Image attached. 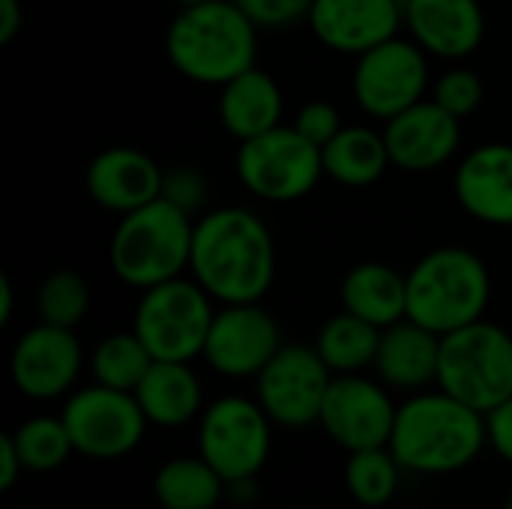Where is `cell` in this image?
Segmentation results:
<instances>
[{"mask_svg": "<svg viewBox=\"0 0 512 509\" xmlns=\"http://www.w3.org/2000/svg\"><path fill=\"white\" fill-rule=\"evenodd\" d=\"M189 273L219 306L261 303L276 279L270 228L246 207H219L198 216Z\"/></svg>", "mask_w": 512, "mask_h": 509, "instance_id": "6da1fadb", "label": "cell"}, {"mask_svg": "<svg viewBox=\"0 0 512 509\" xmlns=\"http://www.w3.org/2000/svg\"><path fill=\"white\" fill-rule=\"evenodd\" d=\"M387 447L405 474L450 477L471 468L483 450H489L486 414L474 411L441 387H429L411 393L399 405Z\"/></svg>", "mask_w": 512, "mask_h": 509, "instance_id": "7a4b0ae2", "label": "cell"}, {"mask_svg": "<svg viewBox=\"0 0 512 509\" xmlns=\"http://www.w3.org/2000/svg\"><path fill=\"white\" fill-rule=\"evenodd\" d=\"M258 30L234 0L183 6L168 24L165 54L183 78L222 87L255 66Z\"/></svg>", "mask_w": 512, "mask_h": 509, "instance_id": "3957f363", "label": "cell"}, {"mask_svg": "<svg viewBox=\"0 0 512 509\" xmlns=\"http://www.w3.org/2000/svg\"><path fill=\"white\" fill-rule=\"evenodd\" d=\"M489 300V267L465 246H438L408 270V318L438 336L486 318Z\"/></svg>", "mask_w": 512, "mask_h": 509, "instance_id": "277c9868", "label": "cell"}, {"mask_svg": "<svg viewBox=\"0 0 512 509\" xmlns=\"http://www.w3.org/2000/svg\"><path fill=\"white\" fill-rule=\"evenodd\" d=\"M195 222L165 198H156L114 225L108 243L111 273L138 291L177 279L189 270Z\"/></svg>", "mask_w": 512, "mask_h": 509, "instance_id": "5b68a950", "label": "cell"}, {"mask_svg": "<svg viewBox=\"0 0 512 509\" xmlns=\"http://www.w3.org/2000/svg\"><path fill=\"white\" fill-rule=\"evenodd\" d=\"M438 387L480 414L512 396V333L486 318L441 336Z\"/></svg>", "mask_w": 512, "mask_h": 509, "instance_id": "8992f818", "label": "cell"}, {"mask_svg": "<svg viewBox=\"0 0 512 509\" xmlns=\"http://www.w3.org/2000/svg\"><path fill=\"white\" fill-rule=\"evenodd\" d=\"M213 315L216 300L195 279L177 276L141 291L132 330L147 345L153 360L192 363L204 354Z\"/></svg>", "mask_w": 512, "mask_h": 509, "instance_id": "52a82bcc", "label": "cell"}, {"mask_svg": "<svg viewBox=\"0 0 512 509\" xmlns=\"http://www.w3.org/2000/svg\"><path fill=\"white\" fill-rule=\"evenodd\" d=\"M273 420L258 399L228 393L198 417V456H204L225 483L258 477L273 453Z\"/></svg>", "mask_w": 512, "mask_h": 509, "instance_id": "ba28073f", "label": "cell"}, {"mask_svg": "<svg viewBox=\"0 0 512 509\" xmlns=\"http://www.w3.org/2000/svg\"><path fill=\"white\" fill-rule=\"evenodd\" d=\"M60 417L69 429L78 456L93 462H117L132 456L150 423L135 399V393L90 384L66 396Z\"/></svg>", "mask_w": 512, "mask_h": 509, "instance_id": "9c48e42d", "label": "cell"}, {"mask_svg": "<svg viewBox=\"0 0 512 509\" xmlns=\"http://www.w3.org/2000/svg\"><path fill=\"white\" fill-rule=\"evenodd\" d=\"M237 177L261 201L291 204L306 198L324 177L321 147L294 126H276L258 138L240 141Z\"/></svg>", "mask_w": 512, "mask_h": 509, "instance_id": "30bf717a", "label": "cell"}, {"mask_svg": "<svg viewBox=\"0 0 512 509\" xmlns=\"http://www.w3.org/2000/svg\"><path fill=\"white\" fill-rule=\"evenodd\" d=\"M429 90V54L414 42L393 36L360 54L351 75V93L375 120H393L423 102Z\"/></svg>", "mask_w": 512, "mask_h": 509, "instance_id": "8fae6325", "label": "cell"}, {"mask_svg": "<svg viewBox=\"0 0 512 509\" xmlns=\"http://www.w3.org/2000/svg\"><path fill=\"white\" fill-rule=\"evenodd\" d=\"M333 372L315 351V345H282L276 357L255 378V399L279 429H309L318 426L324 396L330 390Z\"/></svg>", "mask_w": 512, "mask_h": 509, "instance_id": "7c38bea8", "label": "cell"}, {"mask_svg": "<svg viewBox=\"0 0 512 509\" xmlns=\"http://www.w3.org/2000/svg\"><path fill=\"white\" fill-rule=\"evenodd\" d=\"M399 405L384 381L357 375H333L321 405L318 426L345 453L387 447Z\"/></svg>", "mask_w": 512, "mask_h": 509, "instance_id": "4fadbf2b", "label": "cell"}, {"mask_svg": "<svg viewBox=\"0 0 512 509\" xmlns=\"http://www.w3.org/2000/svg\"><path fill=\"white\" fill-rule=\"evenodd\" d=\"M84 369V348L69 327L39 321L24 330L9 354L12 387L30 402L66 399Z\"/></svg>", "mask_w": 512, "mask_h": 509, "instance_id": "5bb4252c", "label": "cell"}, {"mask_svg": "<svg viewBox=\"0 0 512 509\" xmlns=\"http://www.w3.org/2000/svg\"><path fill=\"white\" fill-rule=\"evenodd\" d=\"M282 330L261 303L219 306L204 342V363L231 381L258 378L282 348Z\"/></svg>", "mask_w": 512, "mask_h": 509, "instance_id": "9a60e30c", "label": "cell"}, {"mask_svg": "<svg viewBox=\"0 0 512 509\" xmlns=\"http://www.w3.org/2000/svg\"><path fill=\"white\" fill-rule=\"evenodd\" d=\"M306 21L324 48L360 57L399 36L405 6L402 0H315Z\"/></svg>", "mask_w": 512, "mask_h": 509, "instance_id": "2e32d148", "label": "cell"}, {"mask_svg": "<svg viewBox=\"0 0 512 509\" xmlns=\"http://www.w3.org/2000/svg\"><path fill=\"white\" fill-rule=\"evenodd\" d=\"M390 162L411 174L447 165L462 144V123L435 99H423L384 123Z\"/></svg>", "mask_w": 512, "mask_h": 509, "instance_id": "e0dca14e", "label": "cell"}, {"mask_svg": "<svg viewBox=\"0 0 512 509\" xmlns=\"http://www.w3.org/2000/svg\"><path fill=\"white\" fill-rule=\"evenodd\" d=\"M411 39L441 60H465L486 39L480 0H402Z\"/></svg>", "mask_w": 512, "mask_h": 509, "instance_id": "ac0fdd59", "label": "cell"}, {"mask_svg": "<svg viewBox=\"0 0 512 509\" xmlns=\"http://www.w3.org/2000/svg\"><path fill=\"white\" fill-rule=\"evenodd\" d=\"M162 168L138 147H105L84 171V189L93 204L126 216L162 198Z\"/></svg>", "mask_w": 512, "mask_h": 509, "instance_id": "d6986e66", "label": "cell"}, {"mask_svg": "<svg viewBox=\"0 0 512 509\" xmlns=\"http://www.w3.org/2000/svg\"><path fill=\"white\" fill-rule=\"evenodd\" d=\"M453 192L471 219L512 228V144L492 141L465 153L453 174Z\"/></svg>", "mask_w": 512, "mask_h": 509, "instance_id": "ffe728a7", "label": "cell"}, {"mask_svg": "<svg viewBox=\"0 0 512 509\" xmlns=\"http://www.w3.org/2000/svg\"><path fill=\"white\" fill-rule=\"evenodd\" d=\"M438 363L441 336L411 318H402L399 324L381 330V345L372 369L378 381H384L390 390H402L411 396L438 387Z\"/></svg>", "mask_w": 512, "mask_h": 509, "instance_id": "44dd1931", "label": "cell"}, {"mask_svg": "<svg viewBox=\"0 0 512 509\" xmlns=\"http://www.w3.org/2000/svg\"><path fill=\"white\" fill-rule=\"evenodd\" d=\"M135 399L156 429H183L198 423L204 414V384L192 363L177 360H153L141 384L135 387Z\"/></svg>", "mask_w": 512, "mask_h": 509, "instance_id": "7402d4cb", "label": "cell"}, {"mask_svg": "<svg viewBox=\"0 0 512 509\" xmlns=\"http://www.w3.org/2000/svg\"><path fill=\"white\" fill-rule=\"evenodd\" d=\"M216 108H219V120L225 132L234 135L237 141H249L282 126L285 99H282L276 78L252 66L219 87Z\"/></svg>", "mask_w": 512, "mask_h": 509, "instance_id": "603a6c76", "label": "cell"}, {"mask_svg": "<svg viewBox=\"0 0 512 509\" xmlns=\"http://www.w3.org/2000/svg\"><path fill=\"white\" fill-rule=\"evenodd\" d=\"M342 309L387 330L408 318V276L381 261H363L342 279Z\"/></svg>", "mask_w": 512, "mask_h": 509, "instance_id": "cb8c5ba5", "label": "cell"}, {"mask_svg": "<svg viewBox=\"0 0 512 509\" xmlns=\"http://www.w3.org/2000/svg\"><path fill=\"white\" fill-rule=\"evenodd\" d=\"M321 162L324 177L351 189L378 183L393 165L384 132H375L372 126H342L336 138L321 147Z\"/></svg>", "mask_w": 512, "mask_h": 509, "instance_id": "d4e9b609", "label": "cell"}, {"mask_svg": "<svg viewBox=\"0 0 512 509\" xmlns=\"http://www.w3.org/2000/svg\"><path fill=\"white\" fill-rule=\"evenodd\" d=\"M228 483L204 456H174L153 474V498L159 509H216Z\"/></svg>", "mask_w": 512, "mask_h": 509, "instance_id": "484cf974", "label": "cell"}, {"mask_svg": "<svg viewBox=\"0 0 512 509\" xmlns=\"http://www.w3.org/2000/svg\"><path fill=\"white\" fill-rule=\"evenodd\" d=\"M381 330L351 312L324 321L315 339V351L333 375H357L375 366Z\"/></svg>", "mask_w": 512, "mask_h": 509, "instance_id": "4316f807", "label": "cell"}, {"mask_svg": "<svg viewBox=\"0 0 512 509\" xmlns=\"http://www.w3.org/2000/svg\"><path fill=\"white\" fill-rule=\"evenodd\" d=\"M402 465L390 453V447L375 450H357L348 453L345 462V489L354 504L363 509H381L393 504L399 486H402Z\"/></svg>", "mask_w": 512, "mask_h": 509, "instance_id": "83f0119b", "label": "cell"}, {"mask_svg": "<svg viewBox=\"0 0 512 509\" xmlns=\"http://www.w3.org/2000/svg\"><path fill=\"white\" fill-rule=\"evenodd\" d=\"M87 366H90V375L96 384L135 393V387L141 384V378L153 366V354L147 351V345L138 339L135 330H126V333L105 336L90 351Z\"/></svg>", "mask_w": 512, "mask_h": 509, "instance_id": "f1b7e54d", "label": "cell"}, {"mask_svg": "<svg viewBox=\"0 0 512 509\" xmlns=\"http://www.w3.org/2000/svg\"><path fill=\"white\" fill-rule=\"evenodd\" d=\"M9 435L18 447V456H21L27 474H54L75 453L69 429L60 414L57 417L54 414L27 417Z\"/></svg>", "mask_w": 512, "mask_h": 509, "instance_id": "f546056e", "label": "cell"}, {"mask_svg": "<svg viewBox=\"0 0 512 509\" xmlns=\"http://www.w3.org/2000/svg\"><path fill=\"white\" fill-rule=\"evenodd\" d=\"M90 309V288L75 270H54L36 291V315L45 324L75 330Z\"/></svg>", "mask_w": 512, "mask_h": 509, "instance_id": "4dcf8cb0", "label": "cell"}, {"mask_svg": "<svg viewBox=\"0 0 512 509\" xmlns=\"http://www.w3.org/2000/svg\"><path fill=\"white\" fill-rule=\"evenodd\" d=\"M483 96H486L483 78H480L474 69H468V66H453V69H447V72L435 81V87H432V99H435L444 111H450L453 117H459V120L471 117V114L483 105Z\"/></svg>", "mask_w": 512, "mask_h": 509, "instance_id": "1f68e13d", "label": "cell"}, {"mask_svg": "<svg viewBox=\"0 0 512 509\" xmlns=\"http://www.w3.org/2000/svg\"><path fill=\"white\" fill-rule=\"evenodd\" d=\"M207 195H210L207 177H204V171H198L192 165H174L162 174V198L189 216L201 213V207L207 204Z\"/></svg>", "mask_w": 512, "mask_h": 509, "instance_id": "d6a6232c", "label": "cell"}, {"mask_svg": "<svg viewBox=\"0 0 512 509\" xmlns=\"http://www.w3.org/2000/svg\"><path fill=\"white\" fill-rule=\"evenodd\" d=\"M261 30H279L291 27L303 18H309V9L315 0H234Z\"/></svg>", "mask_w": 512, "mask_h": 509, "instance_id": "836d02e7", "label": "cell"}, {"mask_svg": "<svg viewBox=\"0 0 512 509\" xmlns=\"http://www.w3.org/2000/svg\"><path fill=\"white\" fill-rule=\"evenodd\" d=\"M291 126H294L303 138H309L315 147H324L327 141L336 138V132H339L345 123H342V114H339V108H336L333 102H327V99H312V102H306V105L297 111V117H294Z\"/></svg>", "mask_w": 512, "mask_h": 509, "instance_id": "e575fe53", "label": "cell"}, {"mask_svg": "<svg viewBox=\"0 0 512 509\" xmlns=\"http://www.w3.org/2000/svg\"><path fill=\"white\" fill-rule=\"evenodd\" d=\"M486 438L489 450L512 465V396L486 414Z\"/></svg>", "mask_w": 512, "mask_h": 509, "instance_id": "d590c367", "label": "cell"}, {"mask_svg": "<svg viewBox=\"0 0 512 509\" xmlns=\"http://www.w3.org/2000/svg\"><path fill=\"white\" fill-rule=\"evenodd\" d=\"M21 474H27V471H24V462H21V456H18V447H15V441H12V435L6 432V435L0 438V489L9 492V489L18 483Z\"/></svg>", "mask_w": 512, "mask_h": 509, "instance_id": "8d00e7d4", "label": "cell"}, {"mask_svg": "<svg viewBox=\"0 0 512 509\" xmlns=\"http://www.w3.org/2000/svg\"><path fill=\"white\" fill-rule=\"evenodd\" d=\"M24 24V9L21 0H0V42L9 45Z\"/></svg>", "mask_w": 512, "mask_h": 509, "instance_id": "74e56055", "label": "cell"}, {"mask_svg": "<svg viewBox=\"0 0 512 509\" xmlns=\"http://www.w3.org/2000/svg\"><path fill=\"white\" fill-rule=\"evenodd\" d=\"M255 498H258V477L228 483L225 501H231V504H237V507H249V504H255Z\"/></svg>", "mask_w": 512, "mask_h": 509, "instance_id": "f35d334b", "label": "cell"}, {"mask_svg": "<svg viewBox=\"0 0 512 509\" xmlns=\"http://www.w3.org/2000/svg\"><path fill=\"white\" fill-rule=\"evenodd\" d=\"M12 306H15V288L9 282V276H0V324H9L12 318Z\"/></svg>", "mask_w": 512, "mask_h": 509, "instance_id": "ab89813d", "label": "cell"}, {"mask_svg": "<svg viewBox=\"0 0 512 509\" xmlns=\"http://www.w3.org/2000/svg\"><path fill=\"white\" fill-rule=\"evenodd\" d=\"M174 3H180V9H183V6H195V3H207V0H174Z\"/></svg>", "mask_w": 512, "mask_h": 509, "instance_id": "60d3db41", "label": "cell"}, {"mask_svg": "<svg viewBox=\"0 0 512 509\" xmlns=\"http://www.w3.org/2000/svg\"><path fill=\"white\" fill-rule=\"evenodd\" d=\"M504 509H512V492H510V498H507V504H504Z\"/></svg>", "mask_w": 512, "mask_h": 509, "instance_id": "b9f144b4", "label": "cell"}, {"mask_svg": "<svg viewBox=\"0 0 512 509\" xmlns=\"http://www.w3.org/2000/svg\"><path fill=\"white\" fill-rule=\"evenodd\" d=\"M291 509H321V507H291Z\"/></svg>", "mask_w": 512, "mask_h": 509, "instance_id": "7bdbcfd3", "label": "cell"}, {"mask_svg": "<svg viewBox=\"0 0 512 509\" xmlns=\"http://www.w3.org/2000/svg\"><path fill=\"white\" fill-rule=\"evenodd\" d=\"M18 509H42V507H18Z\"/></svg>", "mask_w": 512, "mask_h": 509, "instance_id": "ee69618b", "label": "cell"}]
</instances>
